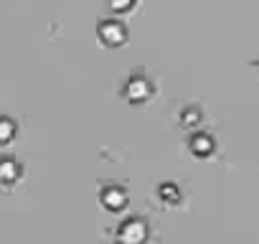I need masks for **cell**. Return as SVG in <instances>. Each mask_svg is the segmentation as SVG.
Instances as JSON below:
<instances>
[{"label":"cell","instance_id":"cell-1","mask_svg":"<svg viewBox=\"0 0 259 244\" xmlns=\"http://www.w3.org/2000/svg\"><path fill=\"white\" fill-rule=\"evenodd\" d=\"M117 239H119L122 244H143V241L148 239V226H145V221H140V219L124 221V224L119 226V231H117Z\"/></svg>","mask_w":259,"mask_h":244},{"label":"cell","instance_id":"cell-2","mask_svg":"<svg viewBox=\"0 0 259 244\" xmlns=\"http://www.w3.org/2000/svg\"><path fill=\"white\" fill-rule=\"evenodd\" d=\"M99 36H102V41L107 46H119L124 41V28L117 21H107V23L99 26Z\"/></svg>","mask_w":259,"mask_h":244},{"label":"cell","instance_id":"cell-3","mask_svg":"<svg viewBox=\"0 0 259 244\" xmlns=\"http://www.w3.org/2000/svg\"><path fill=\"white\" fill-rule=\"evenodd\" d=\"M124 97L130 102H143L150 97V84L143 79V76H135V79H130L127 87H124Z\"/></svg>","mask_w":259,"mask_h":244},{"label":"cell","instance_id":"cell-4","mask_svg":"<svg viewBox=\"0 0 259 244\" xmlns=\"http://www.w3.org/2000/svg\"><path fill=\"white\" fill-rule=\"evenodd\" d=\"M102 204H104L109 211H119V209H124V204H127V193H124L122 188H117V186H107V188L102 191Z\"/></svg>","mask_w":259,"mask_h":244},{"label":"cell","instance_id":"cell-5","mask_svg":"<svg viewBox=\"0 0 259 244\" xmlns=\"http://www.w3.org/2000/svg\"><path fill=\"white\" fill-rule=\"evenodd\" d=\"M191 150H193V155H208L213 150V140L208 135H196L191 140Z\"/></svg>","mask_w":259,"mask_h":244},{"label":"cell","instance_id":"cell-6","mask_svg":"<svg viewBox=\"0 0 259 244\" xmlns=\"http://www.w3.org/2000/svg\"><path fill=\"white\" fill-rule=\"evenodd\" d=\"M160 196H163L168 204H173V201H178V198H181V193H178L173 186H163V188H160Z\"/></svg>","mask_w":259,"mask_h":244},{"label":"cell","instance_id":"cell-7","mask_svg":"<svg viewBox=\"0 0 259 244\" xmlns=\"http://www.w3.org/2000/svg\"><path fill=\"white\" fill-rule=\"evenodd\" d=\"M191 119H201V114H198L196 109H186V112H183V125H186V128H191V125H193Z\"/></svg>","mask_w":259,"mask_h":244},{"label":"cell","instance_id":"cell-8","mask_svg":"<svg viewBox=\"0 0 259 244\" xmlns=\"http://www.w3.org/2000/svg\"><path fill=\"white\" fill-rule=\"evenodd\" d=\"M109 6L114 11H127V8H133V0H109Z\"/></svg>","mask_w":259,"mask_h":244}]
</instances>
